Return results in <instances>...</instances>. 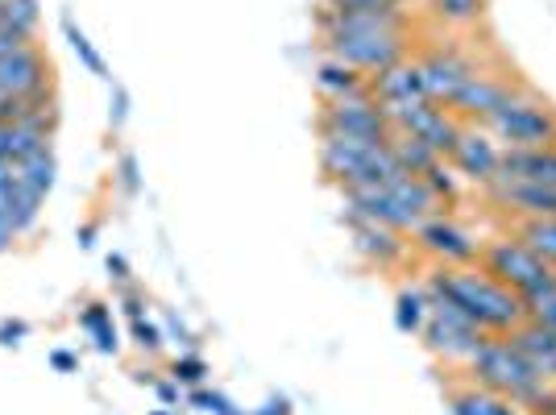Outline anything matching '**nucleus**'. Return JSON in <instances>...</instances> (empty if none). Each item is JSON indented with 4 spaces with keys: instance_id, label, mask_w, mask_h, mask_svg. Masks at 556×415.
I'll use <instances>...</instances> for the list:
<instances>
[{
    "instance_id": "obj_1",
    "label": "nucleus",
    "mask_w": 556,
    "mask_h": 415,
    "mask_svg": "<svg viewBox=\"0 0 556 415\" xmlns=\"http://www.w3.org/2000/svg\"><path fill=\"white\" fill-rule=\"evenodd\" d=\"M428 295L457 307L490 337H507L528 320V303L510 287L494 282L478 262L473 266H441L437 275H428Z\"/></svg>"
},
{
    "instance_id": "obj_2",
    "label": "nucleus",
    "mask_w": 556,
    "mask_h": 415,
    "mask_svg": "<svg viewBox=\"0 0 556 415\" xmlns=\"http://www.w3.org/2000/svg\"><path fill=\"white\" fill-rule=\"evenodd\" d=\"M465 366L473 374V387L510 399L515 407H532L540 391L548 387L532 369V362L510 345V337H482V345L473 349V357Z\"/></svg>"
},
{
    "instance_id": "obj_3",
    "label": "nucleus",
    "mask_w": 556,
    "mask_h": 415,
    "mask_svg": "<svg viewBox=\"0 0 556 415\" xmlns=\"http://www.w3.org/2000/svg\"><path fill=\"white\" fill-rule=\"evenodd\" d=\"M478 266L494 282L510 287L523 303L556 295V271L544 257H535L523 241H515V237H494V241H486L482 254H478Z\"/></svg>"
},
{
    "instance_id": "obj_4",
    "label": "nucleus",
    "mask_w": 556,
    "mask_h": 415,
    "mask_svg": "<svg viewBox=\"0 0 556 415\" xmlns=\"http://www.w3.org/2000/svg\"><path fill=\"white\" fill-rule=\"evenodd\" d=\"M478 129H486L490 138L503 141V150H540V146H556V109L519 92Z\"/></svg>"
},
{
    "instance_id": "obj_5",
    "label": "nucleus",
    "mask_w": 556,
    "mask_h": 415,
    "mask_svg": "<svg viewBox=\"0 0 556 415\" xmlns=\"http://www.w3.org/2000/svg\"><path fill=\"white\" fill-rule=\"evenodd\" d=\"M419 332H424L428 349L448 357V362H469L473 349L482 345V337H490V332H482L469 316H462L457 307L432 300V295H428V320H424Z\"/></svg>"
},
{
    "instance_id": "obj_6",
    "label": "nucleus",
    "mask_w": 556,
    "mask_h": 415,
    "mask_svg": "<svg viewBox=\"0 0 556 415\" xmlns=\"http://www.w3.org/2000/svg\"><path fill=\"white\" fill-rule=\"evenodd\" d=\"M325 134H345V138L366 141H391V121L382 113V104L374 96H349V100H328L320 116Z\"/></svg>"
},
{
    "instance_id": "obj_7",
    "label": "nucleus",
    "mask_w": 556,
    "mask_h": 415,
    "mask_svg": "<svg viewBox=\"0 0 556 415\" xmlns=\"http://www.w3.org/2000/svg\"><path fill=\"white\" fill-rule=\"evenodd\" d=\"M325 38H407L403 9H325Z\"/></svg>"
},
{
    "instance_id": "obj_8",
    "label": "nucleus",
    "mask_w": 556,
    "mask_h": 415,
    "mask_svg": "<svg viewBox=\"0 0 556 415\" xmlns=\"http://www.w3.org/2000/svg\"><path fill=\"white\" fill-rule=\"evenodd\" d=\"M510 96H519L515 88H510V79H498V75H486V71H473L444 109L457 116V121H465V125H486L490 116L498 113Z\"/></svg>"
},
{
    "instance_id": "obj_9",
    "label": "nucleus",
    "mask_w": 556,
    "mask_h": 415,
    "mask_svg": "<svg viewBox=\"0 0 556 415\" xmlns=\"http://www.w3.org/2000/svg\"><path fill=\"white\" fill-rule=\"evenodd\" d=\"M325 47L328 59L362 71V75H378L407 59V38H325Z\"/></svg>"
},
{
    "instance_id": "obj_10",
    "label": "nucleus",
    "mask_w": 556,
    "mask_h": 415,
    "mask_svg": "<svg viewBox=\"0 0 556 415\" xmlns=\"http://www.w3.org/2000/svg\"><path fill=\"white\" fill-rule=\"evenodd\" d=\"M486 200L510 216H532V221H556V187L528 184V179H490Z\"/></svg>"
},
{
    "instance_id": "obj_11",
    "label": "nucleus",
    "mask_w": 556,
    "mask_h": 415,
    "mask_svg": "<svg viewBox=\"0 0 556 415\" xmlns=\"http://www.w3.org/2000/svg\"><path fill=\"white\" fill-rule=\"evenodd\" d=\"M416 241L428 250L432 257H441L444 266H473L478 254H482V241L473 232H465L462 225L444 221V216H432L416 229Z\"/></svg>"
},
{
    "instance_id": "obj_12",
    "label": "nucleus",
    "mask_w": 556,
    "mask_h": 415,
    "mask_svg": "<svg viewBox=\"0 0 556 415\" xmlns=\"http://www.w3.org/2000/svg\"><path fill=\"white\" fill-rule=\"evenodd\" d=\"M473 71L478 67H473L465 54H457V50H428V54L419 59V75H424L428 100L441 104V109L457 96V88H462Z\"/></svg>"
},
{
    "instance_id": "obj_13",
    "label": "nucleus",
    "mask_w": 556,
    "mask_h": 415,
    "mask_svg": "<svg viewBox=\"0 0 556 415\" xmlns=\"http://www.w3.org/2000/svg\"><path fill=\"white\" fill-rule=\"evenodd\" d=\"M448 159H453V166L462 171L465 179L486 187L490 179H498V159H503V150H498V141L490 138L486 129H469V125H465Z\"/></svg>"
},
{
    "instance_id": "obj_14",
    "label": "nucleus",
    "mask_w": 556,
    "mask_h": 415,
    "mask_svg": "<svg viewBox=\"0 0 556 415\" xmlns=\"http://www.w3.org/2000/svg\"><path fill=\"white\" fill-rule=\"evenodd\" d=\"M47 84V59H42V50L34 47V42L0 59V96H34L42 92Z\"/></svg>"
},
{
    "instance_id": "obj_15",
    "label": "nucleus",
    "mask_w": 556,
    "mask_h": 415,
    "mask_svg": "<svg viewBox=\"0 0 556 415\" xmlns=\"http://www.w3.org/2000/svg\"><path fill=\"white\" fill-rule=\"evenodd\" d=\"M374 100L378 104H419L428 100V88H424V75H419V63H394V67L378 71L370 79Z\"/></svg>"
},
{
    "instance_id": "obj_16",
    "label": "nucleus",
    "mask_w": 556,
    "mask_h": 415,
    "mask_svg": "<svg viewBox=\"0 0 556 415\" xmlns=\"http://www.w3.org/2000/svg\"><path fill=\"white\" fill-rule=\"evenodd\" d=\"M507 337H510V345L532 362V369L544 382H556V332L553 328H544V324H535V320H523L515 332H507Z\"/></svg>"
},
{
    "instance_id": "obj_17",
    "label": "nucleus",
    "mask_w": 556,
    "mask_h": 415,
    "mask_svg": "<svg viewBox=\"0 0 556 415\" xmlns=\"http://www.w3.org/2000/svg\"><path fill=\"white\" fill-rule=\"evenodd\" d=\"M498 175H503V179H528V184L556 187V146H540V150H503Z\"/></svg>"
},
{
    "instance_id": "obj_18",
    "label": "nucleus",
    "mask_w": 556,
    "mask_h": 415,
    "mask_svg": "<svg viewBox=\"0 0 556 415\" xmlns=\"http://www.w3.org/2000/svg\"><path fill=\"white\" fill-rule=\"evenodd\" d=\"M353 221V241H357V250L374 262H399V257L407 254V241H403V232L399 229H387V225H378V221H362V216H349Z\"/></svg>"
},
{
    "instance_id": "obj_19",
    "label": "nucleus",
    "mask_w": 556,
    "mask_h": 415,
    "mask_svg": "<svg viewBox=\"0 0 556 415\" xmlns=\"http://www.w3.org/2000/svg\"><path fill=\"white\" fill-rule=\"evenodd\" d=\"M316 84H320V92L328 100H349V96H374L370 79L362 75V71L345 67V63H337V59H328L320 75H316Z\"/></svg>"
},
{
    "instance_id": "obj_20",
    "label": "nucleus",
    "mask_w": 556,
    "mask_h": 415,
    "mask_svg": "<svg viewBox=\"0 0 556 415\" xmlns=\"http://www.w3.org/2000/svg\"><path fill=\"white\" fill-rule=\"evenodd\" d=\"M510 237L523 241L535 257H544L556 271V221H532V216H510Z\"/></svg>"
},
{
    "instance_id": "obj_21",
    "label": "nucleus",
    "mask_w": 556,
    "mask_h": 415,
    "mask_svg": "<svg viewBox=\"0 0 556 415\" xmlns=\"http://www.w3.org/2000/svg\"><path fill=\"white\" fill-rule=\"evenodd\" d=\"M38 150H50V138L29 129V125H0V162H25L34 159Z\"/></svg>"
},
{
    "instance_id": "obj_22",
    "label": "nucleus",
    "mask_w": 556,
    "mask_h": 415,
    "mask_svg": "<svg viewBox=\"0 0 556 415\" xmlns=\"http://www.w3.org/2000/svg\"><path fill=\"white\" fill-rule=\"evenodd\" d=\"M391 154L407 175H419V179H428V175L441 166V154H437V150H428L424 141L407 138V134H391Z\"/></svg>"
},
{
    "instance_id": "obj_23",
    "label": "nucleus",
    "mask_w": 556,
    "mask_h": 415,
    "mask_svg": "<svg viewBox=\"0 0 556 415\" xmlns=\"http://www.w3.org/2000/svg\"><path fill=\"white\" fill-rule=\"evenodd\" d=\"M453 415H519L510 399L482 391V387H469V391H453Z\"/></svg>"
},
{
    "instance_id": "obj_24",
    "label": "nucleus",
    "mask_w": 556,
    "mask_h": 415,
    "mask_svg": "<svg viewBox=\"0 0 556 415\" xmlns=\"http://www.w3.org/2000/svg\"><path fill=\"white\" fill-rule=\"evenodd\" d=\"M54 175H59V162H54V154H50V150H38L34 159L17 162V179H22L34 196H42V200H47L50 187H54Z\"/></svg>"
},
{
    "instance_id": "obj_25",
    "label": "nucleus",
    "mask_w": 556,
    "mask_h": 415,
    "mask_svg": "<svg viewBox=\"0 0 556 415\" xmlns=\"http://www.w3.org/2000/svg\"><path fill=\"white\" fill-rule=\"evenodd\" d=\"M0 13H4V29L34 38L38 29V0H0Z\"/></svg>"
},
{
    "instance_id": "obj_26",
    "label": "nucleus",
    "mask_w": 556,
    "mask_h": 415,
    "mask_svg": "<svg viewBox=\"0 0 556 415\" xmlns=\"http://www.w3.org/2000/svg\"><path fill=\"white\" fill-rule=\"evenodd\" d=\"M424 320H428V291L403 287V291H399V328H403V332H419Z\"/></svg>"
},
{
    "instance_id": "obj_27",
    "label": "nucleus",
    "mask_w": 556,
    "mask_h": 415,
    "mask_svg": "<svg viewBox=\"0 0 556 415\" xmlns=\"http://www.w3.org/2000/svg\"><path fill=\"white\" fill-rule=\"evenodd\" d=\"M432 9H437V17L448 25H473V22H482L486 0H432Z\"/></svg>"
},
{
    "instance_id": "obj_28",
    "label": "nucleus",
    "mask_w": 556,
    "mask_h": 415,
    "mask_svg": "<svg viewBox=\"0 0 556 415\" xmlns=\"http://www.w3.org/2000/svg\"><path fill=\"white\" fill-rule=\"evenodd\" d=\"M84 328L96 337V345L104 349V353H113L116 349V332H113V320L104 316V307H88L84 312Z\"/></svg>"
},
{
    "instance_id": "obj_29",
    "label": "nucleus",
    "mask_w": 556,
    "mask_h": 415,
    "mask_svg": "<svg viewBox=\"0 0 556 415\" xmlns=\"http://www.w3.org/2000/svg\"><path fill=\"white\" fill-rule=\"evenodd\" d=\"M67 34H71V47H75V54L84 59V67L96 71V75H104V63H100V54L92 50V42H88V38H84L75 25H67Z\"/></svg>"
},
{
    "instance_id": "obj_30",
    "label": "nucleus",
    "mask_w": 556,
    "mask_h": 415,
    "mask_svg": "<svg viewBox=\"0 0 556 415\" xmlns=\"http://www.w3.org/2000/svg\"><path fill=\"white\" fill-rule=\"evenodd\" d=\"M528 320L544 324V328H553L556 332V295H544V300L528 303Z\"/></svg>"
},
{
    "instance_id": "obj_31",
    "label": "nucleus",
    "mask_w": 556,
    "mask_h": 415,
    "mask_svg": "<svg viewBox=\"0 0 556 415\" xmlns=\"http://www.w3.org/2000/svg\"><path fill=\"white\" fill-rule=\"evenodd\" d=\"M175 378H184V382H200V378H204V362H200V357H184V362H175Z\"/></svg>"
},
{
    "instance_id": "obj_32",
    "label": "nucleus",
    "mask_w": 556,
    "mask_h": 415,
    "mask_svg": "<svg viewBox=\"0 0 556 415\" xmlns=\"http://www.w3.org/2000/svg\"><path fill=\"white\" fill-rule=\"evenodd\" d=\"M134 332H138V341L146 349H159L163 345V337H159V328H154V324H146L141 320V316H134Z\"/></svg>"
},
{
    "instance_id": "obj_33",
    "label": "nucleus",
    "mask_w": 556,
    "mask_h": 415,
    "mask_svg": "<svg viewBox=\"0 0 556 415\" xmlns=\"http://www.w3.org/2000/svg\"><path fill=\"white\" fill-rule=\"evenodd\" d=\"M29 47V38H22V34H13V29H0V59L4 54H13V50Z\"/></svg>"
},
{
    "instance_id": "obj_34",
    "label": "nucleus",
    "mask_w": 556,
    "mask_h": 415,
    "mask_svg": "<svg viewBox=\"0 0 556 415\" xmlns=\"http://www.w3.org/2000/svg\"><path fill=\"white\" fill-rule=\"evenodd\" d=\"M13 241H17V229H13V225H9L4 216H0V254H4V250H9Z\"/></svg>"
},
{
    "instance_id": "obj_35",
    "label": "nucleus",
    "mask_w": 556,
    "mask_h": 415,
    "mask_svg": "<svg viewBox=\"0 0 556 415\" xmlns=\"http://www.w3.org/2000/svg\"><path fill=\"white\" fill-rule=\"evenodd\" d=\"M22 332H25L22 324H4V328H0V341H4V345H17L13 337H22Z\"/></svg>"
},
{
    "instance_id": "obj_36",
    "label": "nucleus",
    "mask_w": 556,
    "mask_h": 415,
    "mask_svg": "<svg viewBox=\"0 0 556 415\" xmlns=\"http://www.w3.org/2000/svg\"><path fill=\"white\" fill-rule=\"evenodd\" d=\"M54 366H59V369H75V357H71V353H54Z\"/></svg>"
},
{
    "instance_id": "obj_37",
    "label": "nucleus",
    "mask_w": 556,
    "mask_h": 415,
    "mask_svg": "<svg viewBox=\"0 0 556 415\" xmlns=\"http://www.w3.org/2000/svg\"><path fill=\"white\" fill-rule=\"evenodd\" d=\"M0 29H4V13H0Z\"/></svg>"
},
{
    "instance_id": "obj_38",
    "label": "nucleus",
    "mask_w": 556,
    "mask_h": 415,
    "mask_svg": "<svg viewBox=\"0 0 556 415\" xmlns=\"http://www.w3.org/2000/svg\"><path fill=\"white\" fill-rule=\"evenodd\" d=\"M399 4H403V0H399Z\"/></svg>"
}]
</instances>
